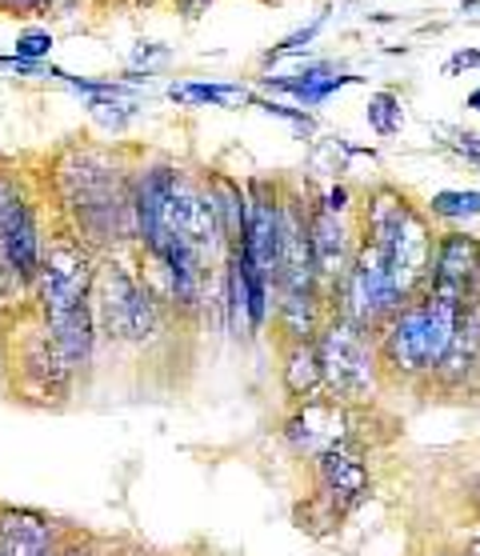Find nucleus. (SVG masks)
<instances>
[{
	"label": "nucleus",
	"mask_w": 480,
	"mask_h": 556,
	"mask_svg": "<svg viewBox=\"0 0 480 556\" xmlns=\"http://www.w3.org/2000/svg\"><path fill=\"white\" fill-rule=\"evenodd\" d=\"M173 4H177V9L185 16H197V13H204V9L213 4V0H173Z\"/></svg>",
	"instance_id": "2f4dec72"
},
{
	"label": "nucleus",
	"mask_w": 480,
	"mask_h": 556,
	"mask_svg": "<svg viewBox=\"0 0 480 556\" xmlns=\"http://www.w3.org/2000/svg\"><path fill=\"white\" fill-rule=\"evenodd\" d=\"M204 189L213 197L216 220H220V232H225V244L237 249L240 237H244V213H249V197H244V185L228 173H209L204 177Z\"/></svg>",
	"instance_id": "dca6fc26"
},
{
	"label": "nucleus",
	"mask_w": 480,
	"mask_h": 556,
	"mask_svg": "<svg viewBox=\"0 0 480 556\" xmlns=\"http://www.w3.org/2000/svg\"><path fill=\"white\" fill-rule=\"evenodd\" d=\"M249 104L268 116H277V121H285V125H292V132H296L301 140L316 137V116L308 113V109H301V104H285V101H277V97H256V92Z\"/></svg>",
	"instance_id": "412c9836"
},
{
	"label": "nucleus",
	"mask_w": 480,
	"mask_h": 556,
	"mask_svg": "<svg viewBox=\"0 0 480 556\" xmlns=\"http://www.w3.org/2000/svg\"><path fill=\"white\" fill-rule=\"evenodd\" d=\"M28 201H33V197L25 192V177L13 173V168H0V232L9 228V220H13Z\"/></svg>",
	"instance_id": "5701e85b"
},
{
	"label": "nucleus",
	"mask_w": 480,
	"mask_h": 556,
	"mask_svg": "<svg viewBox=\"0 0 480 556\" xmlns=\"http://www.w3.org/2000/svg\"><path fill=\"white\" fill-rule=\"evenodd\" d=\"M97 268H101V256L92 253L80 237H73L64 225H56L49 232L45 261H40L37 285H33V301H28L33 313L40 320H52V316L68 313L76 304L92 301Z\"/></svg>",
	"instance_id": "20e7f679"
},
{
	"label": "nucleus",
	"mask_w": 480,
	"mask_h": 556,
	"mask_svg": "<svg viewBox=\"0 0 480 556\" xmlns=\"http://www.w3.org/2000/svg\"><path fill=\"white\" fill-rule=\"evenodd\" d=\"M68 532L37 508L0 505V556H56Z\"/></svg>",
	"instance_id": "9b49d317"
},
{
	"label": "nucleus",
	"mask_w": 480,
	"mask_h": 556,
	"mask_svg": "<svg viewBox=\"0 0 480 556\" xmlns=\"http://www.w3.org/2000/svg\"><path fill=\"white\" fill-rule=\"evenodd\" d=\"M0 13H13V16H37V0H0Z\"/></svg>",
	"instance_id": "c756f323"
},
{
	"label": "nucleus",
	"mask_w": 480,
	"mask_h": 556,
	"mask_svg": "<svg viewBox=\"0 0 480 556\" xmlns=\"http://www.w3.org/2000/svg\"><path fill=\"white\" fill-rule=\"evenodd\" d=\"M477 296H480V285H477Z\"/></svg>",
	"instance_id": "e433bc0d"
},
{
	"label": "nucleus",
	"mask_w": 480,
	"mask_h": 556,
	"mask_svg": "<svg viewBox=\"0 0 480 556\" xmlns=\"http://www.w3.org/2000/svg\"><path fill=\"white\" fill-rule=\"evenodd\" d=\"M368 25H396V16L392 13H368Z\"/></svg>",
	"instance_id": "473e14b6"
},
{
	"label": "nucleus",
	"mask_w": 480,
	"mask_h": 556,
	"mask_svg": "<svg viewBox=\"0 0 480 556\" xmlns=\"http://www.w3.org/2000/svg\"><path fill=\"white\" fill-rule=\"evenodd\" d=\"M92 313L104 341L125 344V349H149L165 329V304L149 292L140 273L125 256H101L97 285H92Z\"/></svg>",
	"instance_id": "f03ea898"
},
{
	"label": "nucleus",
	"mask_w": 480,
	"mask_h": 556,
	"mask_svg": "<svg viewBox=\"0 0 480 556\" xmlns=\"http://www.w3.org/2000/svg\"><path fill=\"white\" fill-rule=\"evenodd\" d=\"M52 33L49 28H25L21 37H16V61H33V64H45L49 61V52H52Z\"/></svg>",
	"instance_id": "a878e982"
},
{
	"label": "nucleus",
	"mask_w": 480,
	"mask_h": 556,
	"mask_svg": "<svg viewBox=\"0 0 480 556\" xmlns=\"http://www.w3.org/2000/svg\"><path fill=\"white\" fill-rule=\"evenodd\" d=\"M429 220H444L453 228H465V220L480 216V189H441L425 201Z\"/></svg>",
	"instance_id": "a211bd4d"
},
{
	"label": "nucleus",
	"mask_w": 480,
	"mask_h": 556,
	"mask_svg": "<svg viewBox=\"0 0 480 556\" xmlns=\"http://www.w3.org/2000/svg\"><path fill=\"white\" fill-rule=\"evenodd\" d=\"M80 4H89V0H37V16L61 21V16H73Z\"/></svg>",
	"instance_id": "bb28decb"
},
{
	"label": "nucleus",
	"mask_w": 480,
	"mask_h": 556,
	"mask_svg": "<svg viewBox=\"0 0 480 556\" xmlns=\"http://www.w3.org/2000/svg\"><path fill=\"white\" fill-rule=\"evenodd\" d=\"M329 25V13H320L316 21H308L304 28H296V33H289L285 40H277L273 49L261 52V64H277L280 56H296V52H304L308 45H313L316 37H320V28Z\"/></svg>",
	"instance_id": "4be33fe9"
},
{
	"label": "nucleus",
	"mask_w": 480,
	"mask_h": 556,
	"mask_svg": "<svg viewBox=\"0 0 480 556\" xmlns=\"http://www.w3.org/2000/svg\"><path fill=\"white\" fill-rule=\"evenodd\" d=\"M280 437L296 456L316 460L332 453L337 444L356 441V408L341 405L337 396H313L304 405H292V413L280 425Z\"/></svg>",
	"instance_id": "39448f33"
},
{
	"label": "nucleus",
	"mask_w": 480,
	"mask_h": 556,
	"mask_svg": "<svg viewBox=\"0 0 480 556\" xmlns=\"http://www.w3.org/2000/svg\"><path fill=\"white\" fill-rule=\"evenodd\" d=\"M280 192L285 185L268 177L244 180V197H249V213H244V237H240L237 253L249 265L277 285L280 273Z\"/></svg>",
	"instance_id": "423d86ee"
},
{
	"label": "nucleus",
	"mask_w": 480,
	"mask_h": 556,
	"mask_svg": "<svg viewBox=\"0 0 480 556\" xmlns=\"http://www.w3.org/2000/svg\"><path fill=\"white\" fill-rule=\"evenodd\" d=\"M280 389H285L292 405L325 396V365H320L316 341L280 344Z\"/></svg>",
	"instance_id": "2eb2a0df"
},
{
	"label": "nucleus",
	"mask_w": 480,
	"mask_h": 556,
	"mask_svg": "<svg viewBox=\"0 0 480 556\" xmlns=\"http://www.w3.org/2000/svg\"><path fill=\"white\" fill-rule=\"evenodd\" d=\"M441 132L449 137V140H441L444 149L456 152L468 168H477V173H480V137H477V132H472V128H456V125H444Z\"/></svg>",
	"instance_id": "393cba45"
},
{
	"label": "nucleus",
	"mask_w": 480,
	"mask_h": 556,
	"mask_svg": "<svg viewBox=\"0 0 480 556\" xmlns=\"http://www.w3.org/2000/svg\"><path fill=\"white\" fill-rule=\"evenodd\" d=\"M349 85H361V76H353V73H337V76H325V80H316V85H308V89H301L292 101L301 104V109H320V104L329 101L332 92H341V89H349Z\"/></svg>",
	"instance_id": "b1692460"
},
{
	"label": "nucleus",
	"mask_w": 480,
	"mask_h": 556,
	"mask_svg": "<svg viewBox=\"0 0 480 556\" xmlns=\"http://www.w3.org/2000/svg\"><path fill=\"white\" fill-rule=\"evenodd\" d=\"M156 56H168V49L161 45V40H140L137 45V52H132V68H149V61H156Z\"/></svg>",
	"instance_id": "c85d7f7f"
},
{
	"label": "nucleus",
	"mask_w": 480,
	"mask_h": 556,
	"mask_svg": "<svg viewBox=\"0 0 480 556\" xmlns=\"http://www.w3.org/2000/svg\"><path fill=\"white\" fill-rule=\"evenodd\" d=\"M429 280H437V285H453V289L477 296V285H480V237L477 232H468V228H444V232H437Z\"/></svg>",
	"instance_id": "f8f14e48"
},
{
	"label": "nucleus",
	"mask_w": 480,
	"mask_h": 556,
	"mask_svg": "<svg viewBox=\"0 0 480 556\" xmlns=\"http://www.w3.org/2000/svg\"><path fill=\"white\" fill-rule=\"evenodd\" d=\"M365 121L377 137H396V132L405 128V104H401V97H396L392 89H380L368 97Z\"/></svg>",
	"instance_id": "aec40b11"
},
{
	"label": "nucleus",
	"mask_w": 480,
	"mask_h": 556,
	"mask_svg": "<svg viewBox=\"0 0 480 556\" xmlns=\"http://www.w3.org/2000/svg\"><path fill=\"white\" fill-rule=\"evenodd\" d=\"M316 489L325 496H332L337 505L349 513L353 505H361L372 489V468H368V448L361 441H344L332 453L316 456L313 460Z\"/></svg>",
	"instance_id": "1a4fd4ad"
},
{
	"label": "nucleus",
	"mask_w": 480,
	"mask_h": 556,
	"mask_svg": "<svg viewBox=\"0 0 480 556\" xmlns=\"http://www.w3.org/2000/svg\"><path fill=\"white\" fill-rule=\"evenodd\" d=\"M465 109H472V113H480V85L465 97Z\"/></svg>",
	"instance_id": "72a5a7b5"
},
{
	"label": "nucleus",
	"mask_w": 480,
	"mask_h": 556,
	"mask_svg": "<svg viewBox=\"0 0 480 556\" xmlns=\"http://www.w3.org/2000/svg\"><path fill=\"white\" fill-rule=\"evenodd\" d=\"M465 301H472L468 292L429 280L420 296H413L401 313L392 316L389 325L377 332L384 384H425L429 380L444 349L453 344Z\"/></svg>",
	"instance_id": "f257e3e1"
},
{
	"label": "nucleus",
	"mask_w": 480,
	"mask_h": 556,
	"mask_svg": "<svg viewBox=\"0 0 480 556\" xmlns=\"http://www.w3.org/2000/svg\"><path fill=\"white\" fill-rule=\"evenodd\" d=\"M56 353L64 356V365L73 372H85L92 365V353H97V341H101V329H97V313H92V301L76 304L68 313L45 320Z\"/></svg>",
	"instance_id": "ddd939ff"
},
{
	"label": "nucleus",
	"mask_w": 480,
	"mask_h": 556,
	"mask_svg": "<svg viewBox=\"0 0 480 556\" xmlns=\"http://www.w3.org/2000/svg\"><path fill=\"white\" fill-rule=\"evenodd\" d=\"M320 365H325V396H337L349 408H365L380 396L384 372H380L377 337L356 329L341 316H329L325 329L316 332Z\"/></svg>",
	"instance_id": "7ed1b4c3"
},
{
	"label": "nucleus",
	"mask_w": 480,
	"mask_h": 556,
	"mask_svg": "<svg viewBox=\"0 0 480 556\" xmlns=\"http://www.w3.org/2000/svg\"><path fill=\"white\" fill-rule=\"evenodd\" d=\"M132 4H152V0H132Z\"/></svg>",
	"instance_id": "c9c22d12"
},
{
	"label": "nucleus",
	"mask_w": 480,
	"mask_h": 556,
	"mask_svg": "<svg viewBox=\"0 0 480 556\" xmlns=\"http://www.w3.org/2000/svg\"><path fill=\"white\" fill-rule=\"evenodd\" d=\"M465 556H480V536H468V544H465Z\"/></svg>",
	"instance_id": "f704fd0d"
},
{
	"label": "nucleus",
	"mask_w": 480,
	"mask_h": 556,
	"mask_svg": "<svg viewBox=\"0 0 480 556\" xmlns=\"http://www.w3.org/2000/svg\"><path fill=\"white\" fill-rule=\"evenodd\" d=\"M168 101L232 109V104H249V101H253V92L244 89V85H204V80H189V85H168Z\"/></svg>",
	"instance_id": "6ab92c4d"
},
{
	"label": "nucleus",
	"mask_w": 480,
	"mask_h": 556,
	"mask_svg": "<svg viewBox=\"0 0 480 556\" xmlns=\"http://www.w3.org/2000/svg\"><path fill=\"white\" fill-rule=\"evenodd\" d=\"M349 517L332 496H325L320 489H316L308 501H301V505L292 508V520H296V529L308 532V536H316V541H325V536H332V532L341 529V520Z\"/></svg>",
	"instance_id": "f3484780"
},
{
	"label": "nucleus",
	"mask_w": 480,
	"mask_h": 556,
	"mask_svg": "<svg viewBox=\"0 0 480 556\" xmlns=\"http://www.w3.org/2000/svg\"><path fill=\"white\" fill-rule=\"evenodd\" d=\"M308 237H313V261H316V280L320 292L329 301V292L344 280V273L353 268L356 256V216H337L320 204H308Z\"/></svg>",
	"instance_id": "0eeeda50"
},
{
	"label": "nucleus",
	"mask_w": 480,
	"mask_h": 556,
	"mask_svg": "<svg viewBox=\"0 0 480 556\" xmlns=\"http://www.w3.org/2000/svg\"><path fill=\"white\" fill-rule=\"evenodd\" d=\"M45 244H49V232H45L40 204L28 201L25 208L9 220V228L0 232V261H4L9 273L28 289V301H33V285H37L40 261H45Z\"/></svg>",
	"instance_id": "9d476101"
},
{
	"label": "nucleus",
	"mask_w": 480,
	"mask_h": 556,
	"mask_svg": "<svg viewBox=\"0 0 480 556\" xmlns=\"http://www.w3.org/2000/svg\"><path fill=\"white\" fill-rule=\"evenodd\" d=\"M477 384H480V296H472V301H465V313H460L453 344L444 349V356L429 372L425 389H437L444 396H465Z\"/></svg>",
	"instance_id": "6e6552de"
},
{
	"label": "nucleus",
	"mask_w": 480,
	"mask_h": 556,
	"mask_svg": "<svg viewBox=\"0 0 480 556\" xmlns=\"http://www.w3.org/2000/svg\"><path fill=\"white\" fill-rule=\"evenodd\" d=\"M325 320H329V301L316 289L277 292V301H273V325L280 332V344L316 341V332L325 329Z\"/></svg>",
	"instance_id": "4468645a"
},
{
	"label": "nucleus",
	"mask_w": 480,
	"mask_h": 556,
	"mask_svg": "<svg viewBox=\"0 0 480 556\" xmlns=\"http://www.w3.org/2000/svg\"><path fill=\"white\" fill-rule=\"evenodd\" d=\"M465 68H480V52L477 49H460V52H453V56L444 61V76H456V73H465Z\"/></svg>",
	"instance_id": "cd10ccee"
},
{
	"label": "nucleus",
	"mask_w": 480,
	"mask_h": 556,
	"mask_svg": "<svg viewBox=\"0 0 480 556\" xmlns=\"http://www.w3.org/2000/svg\"><path fill=\"white\" fill-rule=\"evenodd\" d=\"M56 556H97V553H92L89 544L76 541V536H64V544L56 548Z\"/></svg>",
	"instance_id": "7c9ffc66"
}]
</instances>
